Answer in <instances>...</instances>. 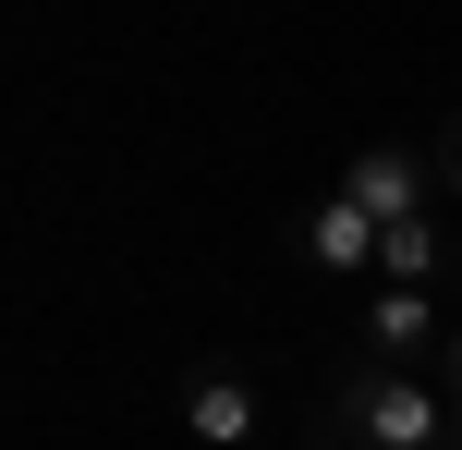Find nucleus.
<instances>
[{
	"label": "nucleus",
	"instance_id": "nucleus-1",
	"mask_svg": "<svg viewBox=\"0 0 462 450\" xmlns=\"http://www.w3.org/2000/svg\"><path fill=\"white\" fill-rule=\"evenodd\" d=\"M341 427L365 450H450V390L402 378V365H365V390L341 402Z\"/></svg>",
	"mask_w": 462,
	"mask_h": 450
},
{
	"label": "nucleus",
	"instance_id": "nucleus-2",
	"mask_svg": "<svg viewBox=\"0 0 462 450\" xmlns=\"http://www.w3.org/2000/svg\"><path fill=\"white\" fill-rule=\"evenodd\" d=\"M439 341H450L439 292H402V280L365 292V354H377V365H402V378H414V354H439Z\"/></svg>",
	"mask_w": 462,
	"mask_h": 450
},
{
	"label": "nucleus",
	"instance_id": "nucleus-3",
	"mask_svg": "<svg viewBox=\"0 0 462 450\" xmlns=\"http://www.w3.org/2000/svg\"><path fill=\"white\" fill-rule=\"evenodd\" d=\"M341 195L377 219V232H402V219H426V159L414 146H365V159L341 170Z\"/></svg>",
	"mask_w": 462,
	"mask_h": 450
},
{
	"label": "nucleus",
	"instance_id": "nucleus-4",
	"mask_svg": "<svg viewBox=\"0 0 462 450\" xmlns=\"http://www.w3.org/2000/svg\"><path fill=\"white\" fill-rule=\"evenodd\" d=\"M183 427L195 438H208V450H244L255 438V378H244V365H195V378H183Z\"/></svg>",
	"mask_w": 462,
	"mask_h": 450
},
{
	"label": "nucleus",
	"instance_id": "nucleus-5",
	"mask_svg": "<svg viewBox=\"0 0 462 450\" xmlns=\"http://www.w3.org/2000/svg\"><path fill=\"white\" fill-rule=\"evenodd\" d=\"M304 256H317L328 280H365V268H377V219L353 207V195H328V207L304 219Z\"/></svg>",
	"mask_w": 462,
	"mask_h": 450
},
{
	"label": "nucleus",
	"instance_id": "nucleus-6",
	"mask_svg": "<svg viewBox=\"0 0 462 450\" xmlns=\"http://www.w3.org/2000/svg\"><path fill=\"white\" fill-rule=\"evenodd\" d=\"M377 280H402V292L439 280V219H402V232H377Z\"/></svg>",
	"mask_w": 462,
	"mask_h": 450
},
{
	"label": "nucleus",
	"instance_id": "nucleus-7",
	"mask_svg": "<svg viewBox=\"0 0 462 450\" xmlns=\"http://www.w3.org/2000/svg\"><path fill=\"white\" fill-rule=\"evenodd\" d=\"M439 354H450V390H462V317H450V341H439Z\"/></svg>",
	"mask_w": 462,
	"mask_h": 450
},
{
	"label": "nucleus",
	"instance_id": "nucleus-8",
	"mask_svg": "<svg viewBox=\"0 0 462 450\" xmlns=\"http://www.w3.org/2000/svg\"><path fill=\"white\" fill-rule=\"evenodd\" d=\"M450 195H462V146H450Z\"/></svg>",
	"mask_w": 462,
	"mask_h": 450
},
{
	"label": "nucleus",
	"instance_id": "nucleus-9",
	"mask_svg": "<svg viewBox=\"0 0 462 450\" xmlns=\"http://www.w3.org/2000/svg\"><path fill=\"white\" fill-rule=\"evenodd\" d=\"M450 450H462V438H450Z\"/></svg>",
	"mask_w": 462,
	"mask_h": 450
}]
</instances>
